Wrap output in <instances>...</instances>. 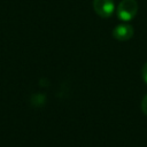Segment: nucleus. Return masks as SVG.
I'll return each mask as SVG.
<instances>
[{
  "label": "nucleus",
  "mask_w": 147,
  "mask_h": 147,
  "mask_svg": "<svg viewBox=\"0 0 147 147\" xmlns=\"http://www.w3.org/2000/svg\"><path fill=\"white\" fill-rule=\"evenodd\" d=\"M138 13V2L136 0H122L117 6V16L124 21H131Z\"/></svg>",
  "instance_id": "nucleus-1"
},
{
  "label": "nucleus",
  "mask_w": 147,
  "mask_h": 147,
  "mask_svg": "<svg viewBox=\"0 0 147 147\" xmlns=\"http://www.w3.org/2000/svg\"><path fill=\"white\" fill-rule=\"evenodd\" d=\"M92 6L95 14L103 18L111 16L115 10L114 0H93Z\"/></svg>",
  "instance_id": "nucleus-2"
},
{
  "label": "nucleus",
  "mask_w": 147,
  "mask_h": 147,
  "mask_svg": "<svg viewBox=\"0 0 147 147\" xmlns=\"http://www.w3.org/2000/svg\"><path fill=\"white\" fill-rule=\"evenodd\" d=\"M134 30L130 24H118L113 30V37L119 41H126L133 37Z\"/></svg>",
  "instance_id": "nucleus-3"
},
{
  "label": "nucleus",
  "mask_w": 147,
  "mask_h": 147,
  "mask_svg": "<svg viewBox=\"0 0 147 147\" xmlns=\"http://www.w3.org/2000/svg\"><path fill=\"white\" fill-rule=\"evenodd\" d=\"M141 110H142V113L147 116V94L144 96V99H142V101H141Z\"/></svg>",
  "instance_id": "nucleus-4"
},
{
  "label": "nucleus",
  "mask_w": 147,
  "mask_h": 147,
  "mask_svg": "<svg viewBox=\"0 0 147 147\" xmlns=\"http://www.w3.org/2000/svg\"><path fill=\"white\" fill-rule=\"evenodd\" d=\"M141 76H142L144 82L147 84V62L144 64V67H142V69H141Z\"/></svg>",
  "instance_id": "nucleus-5"
}]
</instances>
